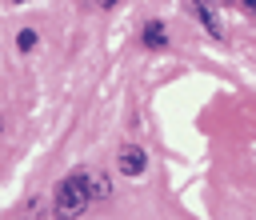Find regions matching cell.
Masks as SVG:
<instances>
[{"label": "cell", "instance_id": "7", "mask_svg": "<svg viewBox=\"0 0 256 220\" xmlns=\"http://www.w3.org/2000/svg\"><path fill=\"white\" fill-rule=\"evenodd\" d=\"M228 4H240L244 12H252V16H256V0H228Z\"/></svg>", "mask_w": 256, "mask_h": 220}, {"label": "cell", "instance_id": "5", "mask_svg": "<svg viewBox=\"0 0 256 220\" xmlns=\"http://www.w3.org/2000/svg\"><path fill=\"white\" fill-rule=\"evenodd\" d=\"M88 184H92V200H108L112 196V184L104 172H88Z\"/></svg>", "mask_w": 256, "mask_h": 220}, {"label": "cell", "instance_id": "4", "mask_svg": "<svg viewBox=\"0 0 256 220\" xmlns=\"http://www.w3.org/2000/svg\"><path fill=\"white\" fill-rule=\"evenodd\" d=\"M140 40H144V48H168V32H164L160 20H148L140 28Z\"/></svg>", "mask_w": 256, "mask_h": 220}, {"label": "cell", "instance_id": "1", "mask_svg": "<svg viewBox=\"0 0 256 220\" xmlns=\"http://www.w3.org/2000/svg\"><path fill=\"white\" fill-rule=\"evenodd\" d=\"M56 212H64V216H76V212H84L88 204H92V184H88V172H72V176H64L60 184H56Z\"/></svg>", "mask_w": 256, "mask_h": 220}, {"label": "cell", "instance_id": "10", "mask_svg": "<svg viewBox=\"0 0 256 220\" xmlns=\"http://www.w3.org/2000/svg\"><path fill=\"white\" fill-rule=\"evenodd\" d=\"M0 128H4V124H0Z\"/></svg>", "mask_w": 256, "mask_h": 220}, {"label": "cell", "instance_id": "2", "mask_svg": "<svg viewBox=\"0 0 256 220\" xmlns=\"http://www.w3.org/2000/svg\"><path fill=\"white\" fill-rule=\"evenodd\" d=\"M144 164H148V156H144V148H136V144H124V148L116 152V168H120L124 176H140Z\"/></svg>", "mask_w": 256, "mask_h": 220}, {"label": "cell", "instance_id": "3", "mask_svg": "<svg viewBox=\"0 0 256 220\" xmlns=\"http://www.w3.org/2000/svg\"><path fill=\"white\" fill-rule=\"evenodd\" d=\"M188 8H192V16L208 28V36H220V20H216V12H212L208 0H188Z\"/></svg>", "mask_w": 256, "mask_h": 220}, {"label": "cell", "instance_id": "8", "mask_svg": "<svg viewBox=\"0 0 256 220\" xmlns=\"http://www.w3.org/2000/svg\"><path fill=\"white\" fill-rule=\"evenodd\" d=\"M100 8H116V0H100Z\"/></svg>", "mask_w": 256, "mask_h": 220}, {"label": "cell", "instance_id": "9", "mask_svg": "<svg viewBox=\"0 0 256 220\" xmlns=\"http://www.w3.org/2000/svg\"><path fill=\"white\" fill-rule=\"evenodd\" d=\"M12 4H28V0H12Z\"/></svg>", "mask_w": 256, "mask_h": 220}, {"label": "cell", "instance_id": "6", "mask_svg": "<svg viewBox=\"0 0 256 220\" xmlns=\"http://www.w3.org/2000/svg\"><path fill=\"white\" fill-rule=\"evenodd\" d=\"M36 44H40V36H36L32 28H20V32H16V48H20V52H32Z\"/></svg>", "mask_w": 256, "mask_h": 220}]
</instances>
